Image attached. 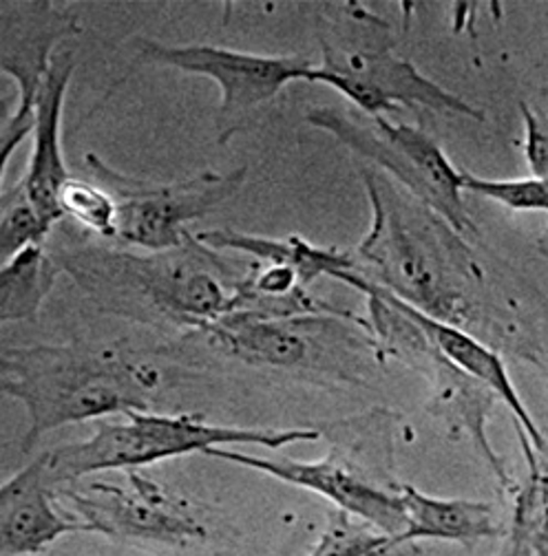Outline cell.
<instances>
[{
	"label": "cell",
	"mask_w": 548,
	"mask_h": 556,
	"mask_svg": "<svg viewBox=\"0 0 548 556\" xmlns=\"http://www.w3.org/2000/svg\"><path fill=\"white\" fill-rule=\"evenodd\" d=\"M85 164L98 184L117 199L111 241L142 252H166L184 245L190 237L188 224L217 211L246 181V168L224 175L203 170L184 181L151 184L120 175L94 153L85 157Z\"/></svg>",
	"instance_id": "8"
},
{
	"label": "cell",
	"mask_w": 548,
	"mask_h": 556,
	"mask_svg": "<svg viewBox=\"0 0 548 556\" xmlns=\"http://www.w3.org/2000/svg\"><path fill=\"white\" fill-rule=\"evenodd\" d=\"M197 241L217 252H235L254 258L257 263H274L295 267L303 283L310 286L316 276H329L346 283L350 274L357 271L354 258L348 252L316 248L301 237L267 239L259 235H246L237 230H203L195 235Z\"/></svg>",
	"instance_id": "17"
},
{
	"label": "cell",
	"mask_w": 548,
	"mask_h": 556,
	"mask_svg": "<svg viewBox=\"0 0 548 556\" xmlns=\"http://www.w3.org/2000/svg\"><path fill=\"white\" fill-rule=\"evenodd\" d=\"M58 205L62 217L72 219L87 235L104 241L113 239L117 199L102 184L68 177L58 194Z\"/></svg>",
	"instance_id": "21"
},
{
	"label": "cell",
	"mask_w": 548,
	"mask_h": 556,
	"mask_svg": "<svg viewBox=\"0 0 548 556\" xmlns=\"http://www.w3.org/2000/svg\"><path fill=\"white\" fill-rule=\"evenodd\" d=\"M319 42L323 62L312 68L310 83L332 87L372 119L414 104L483 119V111L427 80L402 58L391 25L361 5L346 3L336 16H319Z\"/></svg>",
	"instance_id": "4"
},
{
	"label": "cell",
	"mask_w": 548,
	"mask_h": 556,
	"mask_svg": "<svg viewBox=\"0 0 548 556\" xmlns=\"http://www.w3.org/2000/svg\"><path fill=\"white\" fill-rule=\"evenodd\" d=\"M396 491L404 510V530L396 539L398 545L416 541L473 545L502 534L496 508L487 502L432 497L409 483H398Z\"/></svg>",
	"instance_id": "16"
},
{
	"label": "cell",
	"mask_w": 548,
	"mask_h": 556,
	"mask_svg": "<svg viewBox=\"0 0 548 556\" xmlns=\"http://www.w3.org/2000/svg\"><path fill=\"white\" fill-rule=\"evenodd\" d=\"M396 547V536L334 508L308 556H394Z\"/></svg>",
	"instance_id": "19"
},
{
	"label": "cell",
	"mask_w": 548,
	"mask_h": 556,
	"mask_svg": "<svg viewBox=\"0 0 548 556\" xmlns=\"http://www.w3.org/2000/svg\"><path fill=\"white\" fill-rule=\"evenodd\" d=\"M80 34L78 16L51 0L0 5V68L18 87V104L0 137V170L23 139L34 132L36 106L55 60V45Z\"/></svg>",
	"instance_id": "11"
},
{
	"label": "cell",
	"mask_w": 548,
	"mask_h": 556,
	"mask_svg": "<svg viewBox=\"0 0 548 556\" xmlns=\"http://www.w3.org/2000/svg\"><path fill=\"white\" fill-rule=\"evenodd\" d=\"M122 481H72L55 485L64 508L87 532L113 541L190 545L209 539L197 506L142 470H124Z\"/></svg>",
	"instance_id": "9"
},
{
	"label": "cell",
	"mask_w": 548,
	"mask_h": 556,
	"mask_svg": "<svg viewBox=\"0 0 548 556\" xmlns=\"http://www.w3.org/2000/svg\"><path fill=\"white\" fill-rule=\"evenodd\" d=\"M226 464L244 466L254 472L279 479L284 483L297 485V489L316 493L325 497L334 508L348 513L376 530L400 536L404 530V510L398 491H387L354 472L350 466L342 464L336 453L319 462H299L290 457H259L250 453H237L226 448H213L205 453Z\"/></svg>",
	"instance_id": "12"
},
{
	"label": "cell",
	"mask_w": 548,
	"mask_h": 556,
	"mask_svg": "<svg viewBox=\"0 0 548 556\" xmlns=\"http://www.w3.org/2000/svg\"><path fill=\"white\" fill-rule=\"evenodd\" d=\"M47 248L60 271L102 309L147 325L203 331L231 309L248 269H237L190 232L184 245L137 254L89 241L60 222Z\"/></svg>",
	"instance_id": "2"
},
{
	"label": "cell",
	"mask_w": 548,
	"mask_h": 556,
	"mask_svg": "<svg viewBox=\"0 0 548 556\" xmlns=\"http://www.w3.org/2000/svg\"><path fill=\"white\" fill-rule=\"evenodd\" d=\"M140 62L179 68L184 74L211 78L222 91L217 111V142L224 147L263 117L272 100L290 83H310L314 64L297 55H257L213 45H162L140 40Z\"/></svg>",
	"instance_id": "10"
},
{
	"label": "cell",
	"mask_w": 548,
	"mask_h": 556,
	"mask_svg": "<svg viewBox=\"0 0 548 556\" xmlns=\"http://www.w3.org/2000/svg\"><path fill=\"white\" fill-rule=\"evenodd\" d=\"M464 190L498 201L515 213H548V177L485 179L464 173Z\"/></svg>",
	"instance_id": "22"
},
{
	"label": "cell",
	"mask_w": 548,
	"mask_h": 556,
	"mask_svg": "<svg viewBox=\"0 0 548 556\" xmlns=\"http://www.w3.org/2000/svg\"><path fill=\"white\" fill-rule=\"evenodd\" d=\"M496 556H535V554H533V549H531L526 543L507 536L502 549H500Z\"/></svg>",
	"instance_id": "23"
},
{
	"label": "cell",
	"mask_w": 548,
	"mask_h": 556,
	"mask_svg": "<svg viewBox=\"0 0 548 556\" xmlns=\"http://www.w3.org/2000/svg\"><path fill=\"white\" fill-rule=\"evenodd\" d=\"M53 228L55 226H51L32 203L21 181L0 192V254H3V263L32 245L47 243Z\"/></svg>",
	"instance_id": "20"
},
{
	"label": "cell",
	"mask_w": 548,
	"mask_h": 556,
	"mask_svg": "<svg viewBox=\"0 0 548 556\" xmlns=\"http://www.w3.org/2000/svg\"><path fill=\"white\" fill-rule=\"evenodd\" d=\"M308 122L332 132L340 144L370 160L374 168L389 173L396 184L427 203L462 237L477 235L462 201L464 170L447 160L425 130L409 124H391L385 117L359 124L336 109H314L308 113Z\"/></svg>",
	"instance_id": "7"
},
{
	"label": "cell",
	"mask_w": 548,
	"mask_h": 556,
	"mask_svg": "<svg viewBox=\"0 0 548 556\" xmlns=\"http://www.w3.org/2000/svg\"><path fill=\"white\" fill-rule=\"evenodd\" d=\"M162 371L109 344H25L0 354V389L27 410L21 453L49 431L149 410Z\"/></svg>",
	"instance_id": "3"
},
{
	"label": "cell",
	"mask_w": 548,
	"mask_h": 556,
	"mask_svg": "<svg viewBox=\"0 0 548 556\" xmlns=\"http://www.w3.org/2000/svg\"><path fill=\"white\" fill-rule=\"evenodd\" d=\"M394 296V294H391ZM396 299V296H394ZM398 307L414 320L425 336L434 342L436 350L451 363L456 365L460 371H464L466 376H471L473 380L483 382L487 389H491L498 400H502L507 404V408L513 413V417L518 420V431H520V442H528L533 446L535 453H541L546 448V438L541 435L539 427L535 425L533 415L526 410L509 371L507 365L502 363L500 354L494 350L491 344H487L485 340L475 338L473 333L458 329L453 325L434 320L429 316H425L423 312L414 309L411 305L398 301Z\"/></svg>",
	"instance_id": "15"
},
{
	"label": "cell",
	"mask_w": 548,
	"mask_h": 556,
	"mask_svg": "<svg viewBox=\"0 0 548 556\" xmlns=\"http://www.w3.org/2000/svg\"><path fill=\"white\" fill-rule=\"evenodd\" d=\"M87 532L60 502L49 479V453L12 475L0 489V554L38 556L62 536Z\"/></svg>",
	"instance_id": "13"
},
{
	"label": "cell",
	"mask_w": 548,
	"mask_h": 556,
	"mask_svg": "<svg viewBox=\"0 0 548 556\" xmlns=\"http://www.w3.org/2000/svg\"><path fill=\"white\" fill-rule=\"evenodd\" d=\"M60 267L47 243L32 245L0 267V320L23 323L38 316Z\"/></svg>",
	"instance_id": "18"
},
{
	"label": "cell",
	"mask_w": 548,
	"mask_h": 556,
	"mask_svg": "<svg viewBox=\"0 0 548 556\" xmlns=\"http://www.w3.org/2000/svg\"><path fill=\"white\" fill-rule=\"evenodd\" d=\"M199 333L246 365L314 374L350 384L363 382L374 365H383L370 323L352 312L288 318L224 316Z\"/></svg>",
	"instance_id": "6"
},
{
	"label": "cell",
	"mask_w": 548,
	"mask_h": 556,
	"mask_svg": "<svg viewBox=\"0 0 548 556\" xmlns=\"http://www.w3.org/2000/svg\"><path fill=\"white\" fill-rule=\"evenodd\" d=\"M537 248H539V252L546 256V261H548V224H546V230H544V235L539 237V243H537Z\"/></svg>",
	"instance_id": "24"
},
{
	"label": "cell",
	"mask_w": 548,
	"mask_h": 556,
	"mask_svg": "<svg viewBox=\"0 0 548 556\" xmlns=\"http://www.w3.org/2000/svg\"><path fill=\"white\" fill-rule=\"evenodd\" d=\"M124 420H98L96 433L76 444L49 451L53 485L87 479L104 470H142L158 462L190 453H211L224 446H261L282 451L290 444L316 442L314 429H244L205 422L201 415H160L133 410Z\"/></svg>",
	"instance_id": "5"
},
{
	"label": "cell",
	"mask_w": 548,
	"mask_h": 556,
	"mask_svg": "<svg viewBox=\"0 0 548 556\" xmlns=\"http://www.w3.org/2000/svg\"><path fill=\"white\" fill-rule=\"evenodd\" d=\"M361 170L372 226L357 248V271L425 316L513 354L511 329L485 305V274L466 239L383 170Z\"/></svg>",
	"instance_id": "1"
},
{
	"label": "cell",
	"mask_w": 548,
	"mask_h": 556,
	"mask_svg": "<svg viewBox=\"0 0 548 556\" xmlns=\"http://www.w3.org/2000/svg\"><path fill=\"white\" fill-rule=\"evenodd\" d=\"M76 72V55L74 51H60L53 60L49 72L47 85L40 93L36 106V124H34V149L27 164V170L21 179L23 188L27 190L32 203L38 207L40 215L51 224L58 226L64 222L58 194L62 186L68 181L64 155H62V111H64V96Z\"/></svg>",
	"instance_id": "14"
}]
</instances>
